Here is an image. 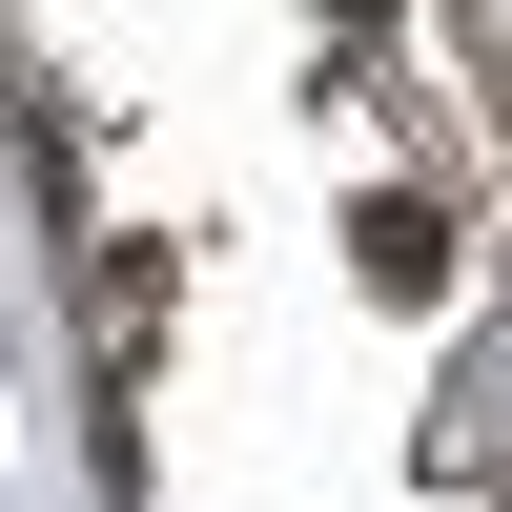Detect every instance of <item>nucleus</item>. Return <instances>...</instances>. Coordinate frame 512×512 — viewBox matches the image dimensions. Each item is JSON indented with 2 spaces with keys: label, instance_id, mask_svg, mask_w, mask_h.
Returning <instances> with one entry per match:
<instances>
[{
  "label": "nucleus",
  "instance_id": "obj_1",
  "mask_svg": "<svg viewBox=\"0 0 512 512\" xmlns=\"http://www.w3.org/2000/svg\"><path fill=\"white\" fill-rule=\"evenodd\" d=\"M369 287H451V226H431V205H369Z\"/></svg>",
  "mask_w": 512,
  "mask_h": 512
}]
</instances>
